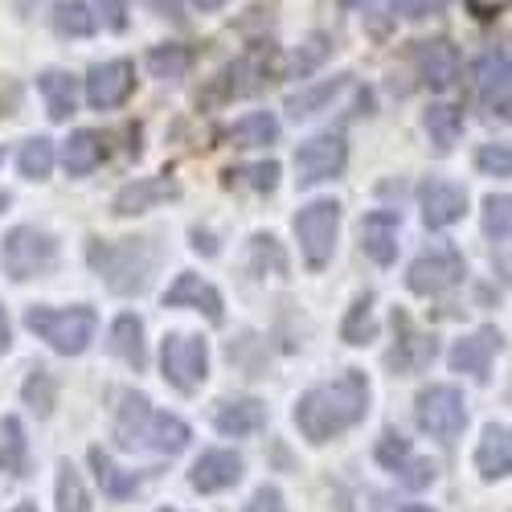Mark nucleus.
Returning a JSON list of instances; mask_svg holds the SVG:
<instances>
[{
    "label": "nucleus",
    "instance_id": "nucleus-19",
    "mask_svg": "<svg viewBox=\"0 0 512 512\" xmlns=\"http://www.w3.org/2000/svg\"><path fill=\"white\" fill-rule=\"evenodd\" d=\"M496 349H500V332H496V328H480V332H472V336L455 340L451 369L476 377V381H488V369H492V353H496Z\"/></svg>",
    "mask_w": 512,
    "mask_h": 512
},
{
    "label": "nucleus",
    "instance_id": "nucleus-48",
    "mask_svg": "<svg viewBox=\"0 0 512 512\" xmlns=\"http://www.w3.org/2000/svg\"><path fill=\"white\" fill-rule=\"evenodd\" d=\"M193 246L205 250V254H218V242H213L209 234H201V230H193Z\"/></svg>",
    "mask_w": 512,
    "mask_h": 512
},
{
    "label": "nucleus",
    "instance_id": "nucleus-30",
    "mask_svg": "<svg viewBox=\"0 0 512 512\" xmlns=\"http://www.w3.org/2000/svg\"><path fill=\"white\" fill-rule=\"evenodd\" d=\"M91 467H95L99 488H103L111 500H132V496L140 492V480H136L132 472H123V467H119L111 455H103L99 447H91Z\"/></svg>",
    "mask_w": 512,
    "mask_h": 512
},
{
    "label": "nucleus",
    "instance_id": "nucleus-51",
    "mask_svg": "<svg viewBox=\"0 0 512 512\" xmlns=\"http://www.w3.org/2000/svg\"><path fill=\"white\" fill-rule=\"evenodd\" d=\"M402 512H431V508H422V504H406Z\"/></svg>",
    "mask_w": 512,
    "mask_h": 512
},
{
    "label": "nucleus",
    "instance_id": "nucleus-1",
    "mask_svg": "<svg viewBox=\"0 0 512 512\" xmlns=\"http://www.w3.org/2000/svg\"><path fill=\"white\" fill-rule=\"evenodd\" d=\"M369 414V381L361 369H345L340 377L324 381V386H312L300 402H295V426L308 443H328L340 439L345 431Z\"/></svg>",
    "mask_w": 512,
    "mask_h": 512
},
{
    "label": "nucleus",
    "instance_id": "nucleus-41",
    "mask_svg": "<svg viewBox=\"0 0 512 512\" xmlns=\"http://www.w3.org/2000/svg\"><path fill=\"white\" fill-rule=\"evenodd\" d=\"M394 476H398L406 488H426V484L435 480V463H431V459H414V455H410Z\"/></svg>",
    "mask_w": 512,
    "mask_h": 512
},
{
    "label": "nucleus",
    "instance_id": "nucleus-18",
    "mask_svg": "<svg viewBox=\"0 0 512 512\" xmlns=\"http://www.w3.org/2000/svg\"><path fill=\"white\" fill-rule=\"evenodd\" d=\"M242 480V455L234 451H205L197 463H193V472H189V484L193 492H226Z\"/></svg>",
    "mask_w": 512,
    "mask_h": 512
},
{
    "label": "nucleus",
    "instance_id": "nucleus-27",
    "mask_svg": "<svg viewBox=\"0 0 512 512\" xmlns=\"http://www.w3.org/2000/svg\"><path fill=\"white\" fill-rule=\"evenodd\" d=\"M62 164H66V173L70 177H87V173H95V168L103 164V136L99 132H74L70 140H66V152H62Z\"/></svg>",
    "mask_w": 512,
    "mask_h": 512
},
{
    "label": "nucleus",
    "instance_id": "nucleus-4",
    "mask_svg": "<svg viewBox=\"0 0 512 512\" xmlns=\"http://www.w3.org/2000/svg\"><path fill=\"white\" fill-rule=\"evenodd\" d=\"M25 328L37 332L54 353L78 357V353L91 349V340L99 332V316L87 304H78V308H41L37 304L25 312Z\"/></svg>",
    "mask_w": 512,
    "mask_h": 512
},
{
    "label": "nucleus",
    "instance_id": "nucleus-10",
    "mask_svg": "<svg viewBox=\"0 0 512 512\" xmlns=\"http://www.w3.org/2000/svg\"><path fill=\"white\" fill-rule=\"evenodd\" d=\"M345 160H349V148H345V136H312L300 144L295 152V181L300 185H320V181H332L345 173Z\"/></svg>",
    "mask_w": 512,
    "mask_h": 512
},
{
    "label": "nucleus",
    "instance_id": "nucleus-25",
    "mask_svg": "<svg viewBox=\"0 0 512 512\" xmlns=\"http://www.w3.org/2000/svg\"><path fill=\"white\" fill-rule=\"evenodd\" d=\"M37 91H41V99H46V111H50L54 123H62V119L74 115L78 87H74V78L66 70H41L37 74Z\"/></svg>",
    "mask_w": 512,
    "mask_h": 512
},
{
    "label": "nucleus",
    "instance_id": "nucleus-14",
    "mask_svg": "<svg viewBox=\"0 0 512 512\" xmlns=\"http://www.w3.org/2000/svg\"><path fill=\"white\" fill-rule=\"evenodd\" d=\"M164 308H193V312H205L209 324H222L226 320V304L213 283H205L201 275L193 271H181L177 283L164 291Z\"/></svg>",
    "mask_w": 512,
    "mask_h": 512
},
{
    "label": "nucleus",
    "instance_id": "nucleus-17",
    "mask_svg": "<svg viewBox=\"0 0 512 512\" xmlns=\"http://www.w3.org/2000/svg\"><path fill=\"white\" fill-rule=\"evenodd\" d=\"M418 205H422V222L431 226V230H447L463 218V209H467V193L451 181H426L418 189Z\"/></svg>",
    "mask_w": 512,
    "mask_h": 512
},
{
    "label": "nucleus",
    "instance_id": "nucleus-49",
    "mask_svg": "<svg viewBox=\"0 0 512 512\" xmlns=\"http://www.w3.org/2000/svg\"><path fill=\"white\" fill-rule=\"evenodd\" d=\"M193 5H197L201 13H213V9H222V5H226V0H193Z\"/></svg>",
    "mask_w": 512,
    "mask_h": 512
},
{
    "label": "nucleus",
    "instance_id": "nucleus-54",
    "mask_svg": "<svg viewBox=\"0 0 512 512\" xmlns=\"http://www.w3.org/2000/svg\"><path fill=\"white\" fill-rule=\"evenodd\" d=\"M164 512H177V508H164Z\"/></svg>",
    "mask_w": 512,
    "mask_h": 512
},
{
    "label": "nucleus",
    "instance_id": "nucleus-13",
    "mask_svg": "<svg viewBox=\"0 0 512 512\" xmlns=\"http://www.w3.org/2000/svg\"><path fill=\"white\" fill-rule=\"evenodd\" d=\"M181 197V185L173 177H136L132 185H123L111 201V213L115 218H136V213H148L164 201H177Z\"/></svg>",
    "mask_w": 512,
    "mask_h": 512
},
{
    "label": "nucleus",
    "instance_id": "nucleus-15",
    "mask_svg": "<svg viewBox=\"0 0 512 512\" xmlns=\"http://www.w3.org/2000/svg\"><path fill=\"white\" fill-rule=\"evenodd\" d=\"M414 66H418L422 82L431 91H451L455 78H459V50L451 46L447 37L418 41V46H414Z\"/></svg>",
    "mask_w": 512,
    "mask_h": 512
},
{
    "label": "nucleus",
    "instance_id": "nucleus-46",
    "mask_svg": "<svg viewBox=\"0 0 512 512\" xmlns=\"http://www.w3.org/2000/svg\"><path fill=\"white\" fill-rule=\"evenodd\" d=\"M504 5H508V0H467V9H472L476 17H496Z\"/></svg>",
    "mask_w": 512,
    "mask_h": 512
},
{
    "label": "nucleus",
    "instance_id": "nucleus-9",
    "mask_svg": "<svg viewBox=\"0 0 512 512\" xmlns=\"http://www.w3.org/2000/svg\"><path fill=\"white\" fill-rule=\"evenodd\" d=\"M463 275H467L463 254L451 250V246H435V250L418 254V259L410 263V271H406V287H410L414 295H443V291H451Z\"/></svg>",
    "mask_w": 512,
    "mask_h": 512
},
{
    "label": "nucleus",
    "instance_id": "nucleus-45",
    "mask_svg": "<svg viewBox=\"0 0 512 512\" xmlns=\"http://www.w3.org/2000/svg\"><path fill=\"white\" fill-rule=\"evenodd\" d=\"M447 0H398V9L406 17H431V13H443Z\"/></svg>",
    "mask_w": 512,
    "mask_h": 512
},
{
    "label": "nucleus",
    "instance_id": "nucleus-34",
    "mask_svg": "<svg viewBox=\"0 0 512 512\" xmlns=\"http://www.w3.org/2000/svg\"><path fill=\"white\" fill-rule=\"evenodd\" d=\"M373 336H377V320H373V295L365 291L361 300L349 308L345 324H340V340H345V345H369Z\"/></svg>",
    "mask_w": 512,
    "mask_h": 512
},
{
    "label": "nucleus",
    "instance_id": "nucleus-39",
    "mask_svg": "<svg viewBox=\"0 0 512 512\" xmlns=\"http://www.w3.org/2000/svg\"><path fill=\"white\" fill-rule=\"evenodd\" d=\"M373 455H377V463L386 467V472H398V467H402L414 451H410V439H402L398 431H386V435L377 439V451H373Z\"/></svg>",
    "mask_w": 512,
    "mask_h": 512
},
{
    "label": "nucleus",
    "instance_id": "nucleus-22",
    "mask_svg": "<svg viewBox=\"0 0 512 512\" xmlns=\"http://www.w3.org/2000/svg\"><path fill=\"white\" fill-rule=\"evenodd\" d=\"M107 349L119 357V361H127L136 373H144L148 369V345H144V320L140 316H132V312H123L115 324H111V336H107Z\"/></svg>",
    "mask_w": 512,
    "mask_h": 512
},
{
    "label": "nucleus",
    "instance_id": "nucleus-36",
    "mask_svg": "<svg viewBox=\"0 0 512 512\" xmlns=\"http://www.w3.org/2000/svg\"><path fill=\"white\" fill-rule=\"evenodd\" d=\"M58 512H91L87 484H82V476L70 463H62V472H58Z\"/></svg>",
    "mask_w": 512,
    "mask_h": 512
},
{
    "label": "nucleus",
    "instance_id": "nucleus-11",
    "mask_svg": "<svg viewBox=\"0 0 512 512\" xmlns=\"http://www.w3.org/2000/svg\"><path fill=\"white\" fill-rule=\"evenodd\" d=\"M132 91H136V70H132V62H123V58L99 62L87 74V103L95 111H111V107L127 103Z\"/></svg>",
    "mask_w": 512,
    "mask_h": 512
},
{
    "label": "nucleus",
    "instance_id": "nucleus-8",
    "mask_svg": "<svg viewBox=\"0 0 512 512\" xmlns=\"http://www.w3.org/2000/svg\"><path fill=\"white\" fill-rule=\"evenodd\" d=\"M414 414H418L422 431L439 443H455L459 431L467 426V406L455 386H426L414 402Z\"/></svg>",
    "mask_w": 512,
    "mask_h": 512
},
{
    "label": "nucleus",
    "instance_id": "nucleus-5",
    "mask_svg": "<svg viewBox=\"0 0 512 512\" xmlns=\"http://www.w3.org/2000/svg\"><path fill=\"white\" fill-rule=\"evenodd\" d=\"M54 263H58V242L37 226H17L5 234V242H0V267H5V275L17 283L50 275Z\"/></svg>",
    "mask_w": 512,
    "mask_h": 512
},
{
    "label": "nucleus",
    "instance_id": "nucleus-20",
    "mask_svg": "<svg viewBox=\"0 0 512 512\" xmlns=\"http://www.w3.org/2000/svg\"><path fill=\"white\" fill-rule=\"evenodd\" d=\"M361 246L377 267H390L398 259V213L390 209H373L361 222Z\"/></svg>",
    "mask_w": 512,
    "mask_h": 512
},
{
    "label": "nucleus",
    "instance_id": "nucleus-12",
    "mask_svg": "<svg viewBox=\"0 0 512 512\" xmlns=\"http://www.w3.org/2000/svg\"><path fill=\"white\" fill-rule=\"evenodd\" d=\"M394 332H398L394 349H390V369L394 373H418V369H426L435 361V353H439L435 336L418 332V324L406 312H394Z\"/></svg>",
    "mask_w": 512,
    "mask_h": 512
},
{
    "label": "nucleus",
    "instance_id": "nucleus-29",
    "mask_svg": "<svg viewBox=\"0 0 512 512\" xmlns=\"http://www.w3.org/2000/svg\"><path fill=\"white\" fill-rule=\"evenodd\" d=\"M349 87V74H332V78H324V82H316V87H304V91H295L291 99H287V111L295 115V119H308V115H316V111H324L340 91Z\"/></svg>",
    "mask_w": 512,
    "mask_h": 512
},
{
    "label": "nucleus",
    "instance_id": "nucleus-42",
    "mask_svg": "<svg viewBox=\"0 0 512 512\" xmlns=\"http://www.w3.org/2000/svg\"><path fill=\"white\" fill-rule=\"evenodd\" d=\"M242 512H287V504H283V492L275 484H263L259 492L250 496V504Z\"/></svg>",
    "mask_w": 512,
    "mask_h": 512
},
{
    "label": "nucleus",
    "instance_id": "nucleus-47",
    "mask_svg": "<svg viewBox=\"0 0 512 512\" xmlns=\"http://www.w3.org/2000/svg\"><path fill=\"white\" fill-rule=\"evenodd\" d=\"M13 349V332H9V316H5V304H0V357Z\"/></svg>",
    "mask_w": 512,
    "mask_h": 512
},
{
    "label": "nucleus",
    "instance_id": "nucleus-44",
    "mask_svg": "<svg viewBox=\"0 0 512 512\" xmlns=\"http://www.w3.org/2000/svg\"><path fill=\"white\" fill-rule=\"evenodd\" d=\"M95 5H99V13H103L107 29H123V25H127V0H95Z\"/></svg>",
    "mask_w": 512,
    "mask_h": 512
},
{
    "label": "nucleus",
    "instance_id": "nucleus-50",
    "mask_svg": "<svg viewBox=\"0 0 512 512\" xmlns=\"http://www.w3.org/2000/svg\"><path fill=\"white\" fill-rule=\"evenodd\" d=\"M9 201H13L9 193H0V213H5V209H9Z\"/></svg>",
    "mask_w": 512,
    "mask_h": 512
},
{
    "label": "nucleus",
    "instance_id": "nucleus-7",
    "mask_svg": "<svg viewBox=\"0 0 512 512\" xmlns=\"http://www.w3.org/2000/svg\"><path fill=\"white\" fill-rule=\"evenodd\" d=\"M160 369H164V381L181 394H193L205 373H209V349L201 336H189V332H173L164 336V349H160Z\"/></svg>",
    "mask_w": 512,
    "mask_h": 512
},
{
    "label": "nucleus",
    "instance_id": "nucleus-52",
    "mask_svg": "<svg viewBox=\"0 0 512 512\" xmlns=\"http://www.w3.org/2000/svg\"><path fill=\"white\" fill-rule=\"evenodd\" d=\"M13 512H37V508H33V504H17Z\"/></svg>",
    "mask_w": 512,
    "mask_h": 512
},
{
    "label": "nucleus",
    "instance_id": "nucleus-6",
    "mask_svg": "<svg viewBox=\"0 0 512 512\" xmlns=\"http://www.w3.org/2000/svg\"><path fill=\"white\" fill-rule=\"evenodd\" d=\"M336 234H340V205L336 201H312L295 213V238H300L304 263L312 271L328 267L332 250H336Z\"/></svg>",
    "mask_w": 512,
    "mask_h": 512
},
{
    "label": "nucleus",
    "instance_id": "nucleus-38",
    "mask_svg": "<svg viewBox=\"0 0 512 512\" xmlns=\"http://www.w3.org/2000/svg\"><path fill=\"white\" fill-rule=\"evenodd\" d=\"M508 209H512L508 193H492V197L484 201V230H488V238H496V242L508 238V226H512Z\"/></svg>",
    "mask_w": 512,
    "mask_h": 512
},
{
    "label": "nucleus",
    "instance_id": "nucleus-2",
    "mask_svg": "<svg viewBox=\"0 0 512 512\" xmlns=\"http://www.w3.org/2000/svg\"><path fill=\"white\" fill-rule=\"evenodd\" d=\"M87 263L91 271L115 291V295H140L148 291L160 250L152 238H91L87 242Z\"/></svg>",
    "mask_w": 512,
    "mask_h": 512
},
{
    "label": "nucleus",
    "instance_id": "nucleus-32",
    "mask_svg": "<svg viewBox=\"0 0 512 512\" xmlns=\"http://www.w3.org/2000/svg\"><path fill=\"white\" fill-rule=\"evenodd\" d=\"M99 25V17L91 13L87 0H58V9H54V29L62 37H91Z\"/></svg>",
    "mask_w": 512,
    "mask_h": 512
},
{
    "label": "nucleus",
    "instance_id": "nucleus-43",
    "mask_svg": "<svg viewBox=\"0 0 512 512\" xmlns=\"http://www.w3.org/2000/svg\"><path fill=\"white\" fill-rule=\"evenodd\" d=\"M324 54H328V41H324V37L316 33V37L308 41V50H304V58H300V54H295V74H300V78H308V74H312V70L320 66V58H324Z\"/></svg>",
    "mask_w": 512,
    "mask_h": 512
},
{
    "label": "nucleus",
    "instance_id": "nucleus-31",
    "mask_svg": "<svg viewBox=\"0 0 512 512\" xmlns=\"http://www.w3.org/2000/svg\"><path fill=\"white\" fill-rule=\"evenodd\" d=\"M226 185H230V189H254V193H275V185H279V164H275V160H263V164L226 168Z\"/></svg>",
    "mask_w": 512,
    "mask_h": 512
},
{
    "label": "nucleus",
    "instance_id": "nucleus-23",
    "mask_svg": "<svg viewBox=\"0 0 512 512\" xmlns=\"http://www.w3.org/2000/svg\"><path fill=\"white\" fill-rule=\"evenodd\" d=\"M512 467V451H508V426L500 422H488L484 435H480V447H476V472L492 484V480H504Z\"/></svg>",
    "mask_w": 512,
    "mask_h": 512
},
{
    "label": "nucleus",
    "instance_id": "nucleus-26",
    "mask_svg": "<svg viewBox=\"0 0 512 512\" xmlns=\"http://www.w3.org/2000/svg\"><path fill=\"white\" fill-rule=\"evenodd\" d=\"M226 140H230L234 148H267V144L279 140V119H275L271 111H250V115H242V119L230 127Z\"/></svg>",
    "mask_w": 512,
    "mask_h": 512
},
{
    "label": "nucleus",
    "instance_id": "nucleus-33",
    "mask_svg": "<svg viewBox=\"0 0 512 512\" xmlns=\"http://www.w3.org/2000/svg\"><path fill=\"white\" fill-rule=\"evenodd\" d=\"M17 168H21L25 181H46L54 173V140H46V136L25 140L21 156H17Z\"/></svg>",
    "mask_w": 512,
    "mask_h": 512
},
{
    "label": "nucleus",
    "instance_id": "nucleus-40",
    "mask_svg": "<svg viewBox=\"0 0 512 512\" xmlns=\"http://www.w3.org/2000/svg\"><path fill=\"white\" fill-rule=\"evenodd\" d=\"M476 164H480L484 177H508L512 173V152H508V144H484L476 152Z\"/></svg>",
    "mask_w": 512,
    "mask_h": 512
},
{
    "label": "nucleus",
    "instance_id": "nucleus-3",
    "mask_svg": "<svg viewBox=\"0 0 512 512\" xmlns=\"http://www.w3.org/2000/svg\"><path fill=\"white\" fill-rule=\"evenodd\" d=\"M115 439L127 451H156V455H181L189 447V426L177 414H160L144 394H123L115 414Z\"/></svg>",
    "mask_w": 512,
    "mask_h": 512
},
{
    "label": "nucleus",
    "instance_id": "nucleus-53",
    "mask_svg": "<svg viewBox=\"0 0 512 512\" xmlns=\"http://www.w3.org/2000/svg\"><path fill=\"white\" fill-rule=\"evenodd\" d=\"M345 5H349V9H361V5H365V0H345Z\"/></svg>",
    "mask_w": 512,
    "mask_h": 512
},
{
    "label": "nucleus",
    "instance_id": "nucleus-24",
    "mask_svg": "<svg viewBox=\"0 0 512 512\" xmlns=\"http://www.w3.org/2000/svg\"><path fill=\"white\" fill-rule=\"evenodd\" d=\"M0 472L21 480L29 472V439H25V426L17 414L0 418Z\"/></svg>",
    "mask_w": 512,
    "mask_h": 512
},
{
    "label": "nucleus",
    "instance_id": "nucleus-21",
    "mask_svg": "<svg viewBox=\"0 0 512 512\" xmlns=\"http://www.w3.org/2000/svg\"><path fill=\"white\" fill-rule=\"evenodd\" d=\"M213 426H218L226 439L259 435L267 426V406L259 398H230V402L218 406V414H213Z\"/></svg>",
    "mask_w": 512,
    "mask_h": 512
},
{
    "label": "nucleus",
    "instance_id": "nucleus-37",
    "mask_svg": "<svg viewBox=\"0 0 512 512\" xmlns=\"http://www.w3.org/2000/svg\"><path fill=\"white\" fill-rule=\"evenodd\" d=\"M25 402H29L41 418H50V414H54L58 381L50 377V369H33V373H29V381H25Z\"/></svg>",
    "mask_w": 512,
    "mask_h": 512
},
{
    "label": "nucleus",
    "instance_id": "nucleus-35",
    "mask_svg": "<svg viewBox=\"0 0 512 512\" xmlns=\"http://www.w3.org/2000/svg\"><path fill=\"white\" fill-rule=\"evenodd\" d=\"M148 70H152V78H164V82L185 78V74H189V50L177 46V41H168V46H156V50H148Z\"/></svg>",
    "mask_w": 512,
    "mask_h": 512
},
{
    "label": "nucleus",
    "instance_id": "nucleus-28",
    "mask_svg": "<svg viewBox=\"0 0 512 512\" xmlns=\"http://www.w3.org/2000/svg\"><path fill=\"white\" fill-rule=\"evenodd\" d=\"M422 127H426V136H431V144L439 152H451L463 136V111L451 107V103H431L422 115Z\"/></svg>",
    "mask_w": 512,
    "mask_h": 512
},
{
    "label": "nucleus",
    "instance_id": "nucleus-16",
    "mask_svg": "<svg viewBox=\"0 0 512 512\" xmlns=\"http://www.w3.org/2000/svg\"><path fill=\"white\" fill-rule=\"evenodd\" d=\"M508 78H512V70H508V50H504V46L488 50V54L480 58V66H476V95H480L484 111L496 115V119H508Z\"/></svg>",
    "mask_w": 512,
    "mask_h": 512
}]
</instances>
